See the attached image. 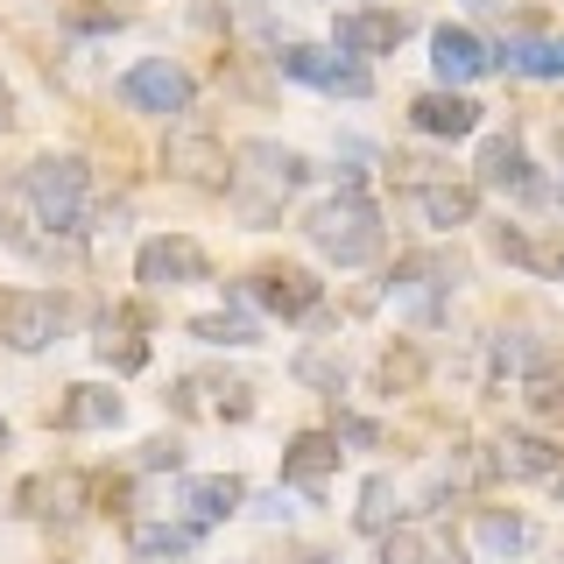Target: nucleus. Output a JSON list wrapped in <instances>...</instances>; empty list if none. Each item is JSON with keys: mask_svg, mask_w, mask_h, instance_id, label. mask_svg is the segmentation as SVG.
<instances>
[{"mask_svg": "<svg viewBox=\"0 0 564 564\" xmlns=\"http://www.w3.org/2000/svg\"><path fill=\"white\" fill-rule=\"evenodd\" d=\"M304 234L325 261H339V269H360V261L381 254V212L367 191H339V198L311 205L304 212Z\"/></svg>", "mask_w": 564, "mask_h": 564, "instance_id": "f257e3e1", "label": "nucleus"}, {"mask_svg": "<svg viewBox=\"0 0 564 564\" xmlns=\"http://www.w3.org/2000/svg\"><path fill=\"white\" fill-rule=\"evenodd\" d=\"M311 184V163L282 141H240L234 149V198L247 205V219H269L290 191Z\"/></svg>", "mask_w": 564, "mask_h": 564, "instance_id": "f03ea898", "label": "nucleus"}, {"mask_svg": "<svg viewBox=\"0 0 564 564\" xmlns=\"http://www.w3.org/2000/svg\"><path fill=\"white\" fill-rule=\"evenodd\" d=\"M85 191H93L85 155H35L22 170V198L35 205V219L50 234H85Z\"/></svg>", "mask_w": 564, "mask_h": 564, "instance_id": "7ed1b4c3", "label": "nucleus"}, {"mask_svg": "<svg viewBox=\"0 0 564 564\" xmlns=\"http://www.w3.org/2000/svg\"><path fill=\"white\" fill-rule=\"evenodd\" d=\"M282 78H296V85H317V93H346V99H367L375 93V70H367L352 50H317V43H290L282 50Z\"/></svg>", "mask_w": 564, "mask_h": 564, "instance_id": "20e7f679", "label": "nucleus"}, {"mask_svg": "<svg viewBox=\"0 0 564 564\" xmlns=\"http://www.w3.org/2000/svg\"><path fill=\"white\" fill-rule=\"evenodd\" d=\"M191 70L176 64V57H141V64H128L120 70V99L134 106V113H191Z\"/></svg>", "mask_w": 564, "mask_h": 564, "instance_id": "39448f33", "label": "nucleus"}, {"mask_svg": "<svg viewBox=\"0 0 564 564\" xmlns=\"http://www.w3.org/2000/svg\"><path fill=\"white\" fill-rule=\"evenodd\" d=\"M64 332V304L50 290H0V339L14 352H43Z\"/></svg>", "mask_w": 564, "mask_h": 564, "instance_id": "423d86ee", "label": "nucleus"}, {"mask_svg": "<svg viewBox=\"0 0 564 564\" xmlns=\"http://www.w3.org/2000/svg\"><path fill=\"white\" fill-rule=\"evenodd\" d=\"M205 275H212L205 247L184 240V234H155V240H141V254H134L141 290H191V282H205Z\"/></svg>", "mask_w": 564, "mask_h": 564, "instance_id": "0eeeda50", "label": "nucleus"}, {"mask_svg": "<svg viewBox=\"0 0 564 564\" xmlns=\"http://www.w3.org/2000/svg\"><path fill=\"white\" fill-rule=\"evenodd\" d=\"M163 163H170V176H184V184H198V191H234V170H226L219 134H205L198 120L170 128V141H163Z\"/></svg>", "mask_w": 564, "mask_h": 564, "instance_id": "6e6552de", "label": "nucleus"}, {"mask_svg": "<svg viewBox=\"0 0 564 564\" xmlns=\"http://www.w3.org/2000/svg\"><path fill=\"white\" fill-rule=\"evenodd\" d=\"M458 290V261H437V254H416V261H402L395 269V311H410L416 325H431L437 311H445V296Z\"/></svg>", "mask_w": 564, "mask_h": 564, "instance_id": "1a4fd4ad", "label": "nucleus"}, {"mask_svg": "<svg viewBox=\"0 0 564 564\" xmlns=\"http://www.w3.org/2000/svg\"><path fill=\"white\" fill-rule=\"evenodd\" d=\"M240 296L247 304H261V311H275V317H311L317 311V275L311 269H254L240 282Z\"/></svg>", "mask_w": 564, "mask_h": 564, "instance_id": "9d476101", "label": "nucleus"}, {"mask_svg": "<svg viewBox=\"0 0 564 564\" xmlns=\"http://www.w3.org/2000/svg\"><path fill=\"white\" fill-rule=\"evenodd\" d=\"M402 35H410V14L402 8H352L332 22V43L352 50V57H381V50H395Z\"/></svg>", "mask_w": 564, "mask_h": 564, "instance_id": "9b49d317", "label": "nucleus"}, {"mask_svg": "<svg viewBox=\"0 0 564 564\" xmlns=\"http://www.w3.org/2000/svg\"><path fill=\"white\" fill-rule=\"evenodd\" d=\"M85 473H35V480H22V494H14V508L35 522H78L85 516Z\"/></svg>", "mask_w": 564, "mask_h": 564, "instance_id": "f8f14e48", "label": "nucleus"}, {"mask_svg": "<svg viewBox=\"0 0 564 564\" xmlns=\"http://www.w3.org/2000/svg\"><path fill=\"white\" fill-rule=\"evenodd\" d=\"M410 120H416V134H431V141H466L480 128V106L458 93V85H437V93L410 99Z\"/></svg>", "mask_w": 564, "mask_h": 564, "instance_id": "ddd939ff", "label": "nucleus"}, {"mask_svg": "<svg viewBox=\"0 0 564 564\" xmlns=\"http://www.w3.org/2000/svg\"><path fill=\"white\" fill-rule=\"evenodd\" d=\"M557 466H564V452L543 431H501L494 437V473H508V480H557Z\"/></svg>", "mask_w": 564, "mask_h": 564, "instance_id": "4468645a", "label": "nucleus"}, {"mask_svg": "<svg viewBox=\"0 0 564 564\" xmlns=\"http://www.w3.org/2000/svg\"><path fill=\"white\" fill-rule=\"evenodd\" d=\"M339 445H346L339 431H296L290 452H282V480L304 487V494H317L332 473H339Z\"/></svg>", "mask_w": 564, "mask_h": 564, "instance_id": "2eb2a0df", "label": "nucleus"}, {"mask_svg": "<svg viewBox=\"0 0 564 564\" xmlns=\"http://www.w3.org/2000/svg\"><path fill=\"white\" fill-rule=\"evenodd\" d=\"M431 64H437V78H445V85H473V78H487V70H494V50L473 29H452L445 22V29L431 35Z\"/></svg>", "mask_w": 564, "mask_h": 564, "instance_id": "dca6fc26", "label": "nucleus"}, {"mask_svg": "<svg viewBox=\"0 0 564 564\" xmlns=\"http://www.w3.org/2000/svg\"><path fill=\"white\" fill-rule=\"evenodd\" d=\"M480 184H487V191H501V198H536V191H543L516 134H494L487 149H480Z\"/></svg>", "mask_w": 564, "mask_h": 564, "instance_id": "f3484780", "label": "nucleus"}, {"mask_svg": "<svg viewBox=\"0 0 564 564\" xmlns=\"http://www.w3.org/2000/svg\"><path fill=\"white\" fill-rule=\"evenodd\" d=\"M494 64L516 78H564V35H508L494 50Z\"/></svg>", "mask_w": 564, "mask_h": 564, "instance_id": "a211bd4d", "label": "nucleus"}, {"mask_svg": "<svg viewBox=\"0 0 564 564\" xmlns=\"http://www.w3.org/2000/svg\"><path fill=\"white\" fill-rule=\"evenodd\" d=\"M120 416H128V410H120V395H113V388H99V381L64 388V402H57V423H64V431H113Z\"/></svg>", "mask_w": 564, "mask_h": 564, "instance_id": "6ab92c4d", "label": "nucleus"}, {"mask_svg": "<svg viewBox=\"0 0 564 564\" xmlns=\"http://www.w3.org/2000/svg\"><path fill=\"white\" fill-rule=\"evenodd\" d=\"M240 501H247V487L234 480V473H205V480H184V494H176V508H184L198 529L205 522H226Z\"/></svg>", "mask_w": 564, "mask_h": 564, "instance_id": "aec40b11", "label": "nucleus"}, {"mask_svg": "<svg viewBox=\"0 0 564 564\" xmlns=\"http://www.w3.org/2000/svg\"><path fill=\"white\" fill-rule=\"evenodd\" d=\"M93 352H99L106 367H113V375H141V367H149V339H141V317H134V311H113V317L99 325Z\"/></svg>", "mask_w": 564, "mask_h": 564, "instance_id": "412c9836", "label": "nucleus"}, {"mask_svg": "<svg viewBox=\"0 0 564 564\" xmlns=\"http://www.w3.org/2000/svg\"><path fill=\"white\" fill-rule=\"evenodd\" d=\"M416 212L437 234H458V226H473V212H480V191L473 184H416Z\"/></svg>", "mask_w": 564, "mask_h": 564, "instance_id": "4be33fe9", "label": "nucleus"}, {"mask_svg": "<svg viewBox=\"0 0 564 564\" xmlns=\"http://www.w3.org/2000/svg\"><path fill=\"white\" fill-rule=\"evenodd\" d=\"M191 551H198V522H141L134 529V557L141 564H155V557H191Z\"/></svg>", "mask_w": 564, "mask_h": 564, "instance_id": "5701e85b", "label": "nucleus"}, {"mask_svg": "<svg viewBox=\"0 0 564 564\" xmlns=\"http://www.w3.org/2000/svg\"><path fill=\"white\" fill-rule=\"evenodd\" d=\"M522 543H529L522 516H501V508H480V516H473V551L480 557H516Z\"/></svg>", "mask_w": 564, "mask_h": 564, "instance_id": "b1692460", "label": "nucleus"}, {"mask_svg": "<svg viewBox=\"0 0 564 564\" xmlns=\"http://www.w3.org/2000/svg\"><path fill=\"white\" fill-rule=\"evenodd\" d=\"M522 402H529V416L564 423V367H557V360L529 367V375H522Z\"/></svg>", "mask_w": 564, "mask_h": 564, "instance_id": "393cba45", "label": "nucleus"}, {"mask_svg": "<svg viewBox=\"0 0 564 564\" xmlns=\"http://www.w3.org/2000/svg\"><path fill=\"white\" fill-rule=\"evenodd\" d=\"M395 516H402V501H395V480H388V473H375V480L360 487V522L367 536H388V529H395Z\"/></svg>", "mask_w": 564, "mask_h": 564, "instance_id": "a878e982", "label": "nucleus"}, {"mask_svg": "<svg viewBox=\"0 0 564 564\" xmlns=\"http://www.w3.org/2000/svg\"><path fill=\"white\" fill-rule=\"evenodd\" d=\"M205 346H254V317H234V311H212V317H191Z\"/></svg>", "mask_w": 564, "mask_h": 564, "instance_id": "bb28decb", "label": "nucleus"}, {"mask_svg": "<svg viewBox=\"0 0 564 564\" xmlns=\"http://www.w3.org/2000/svg\"><path fill=\"white\" fill-rule=\"evenodd\" d=\"M296 375H304L311 388H332V395H339V381H346V360H332V352H304V360H296Z\"/></svg>", "mask_w": 564, "mask_h": 564, "instance_id": "cd10ccee", "label": "nucleus"}, {"mask_svg": "<svg viewBox=\"0 0 564 564\" xmlns=\"http://www.w3.org/2000/svg\"><path fill=\"white\" fill-rule=\"evenodd\" d=\"M416 375H423V360H416V352H388V360H381V388H388V395L416 388Z\"/></svg>", "mask_w": 564, "mask_h": 564, "instance_id": "c85d7f7f", "label": "nucleus"}, {"mask_svg": "<svg viewBox=\"0 0 564 564\" xmlns=\"http://www.w3.org/2000/svg\"><path fill=\"white\" fill-rule=\"evenodd\" d=\"M176 458H184L176 437H149V445H141V466H149V473H176Z\"/></svg>", "mask_w": 564, "mask_h": 564, "instance_id": "c756f323", "label": "nucleus"}, {"mask_svg": "<svg viewBox=\"0 0 564 564\" xmlns=\"http://www.w3.org/2000/svg\"><path fill=\"white\" fill-rule=\"evenodd\" d=\"M494 254H501V261H536V247H529L522 234H508V226H501V234H494Z\"/></svg>", "mask_w": 564, "mask_h": 564, "instance_id": "7c9ffc66", "label": "nucleus"}, {"mask_svg": "<svg viewBox=\"0 0 564 564\" xmlns=\"http://www.w3.org/2000/svg\"><path fill=\"white\" fill-rule=\"evenodd\" d=\"M339 437H346V445H375V423H360V416H339Z\"/></svg>", "mask_w": 564, "mask_h": 564, "instance_id": "2f4dec72", "label": "nucleus"}, {"mask_svg": "<svg viewBox=\"0 0 564 564\" xmlns=\"http://www.w3.org/2000/svg\"><path fill=\"white\" fill-rule=\"evenodd\" d=\"M14 128V93H8V78H0V134Z\"/></svg>", "mask_w": 564, "mask_h": 564, "instance_id": "473e14b6", "label": "nucleus"}, {"mask_svg": "<svg viewBox=\"0 0 564 564\" xmlns=\"http://www.w3.org/2000/svg\"><path fill=\"white\" fill-rule=\"evenodd\" d=\"M466 8H501V0H466Z\"/></svg>", "mask_w": 564, "mask_h": 564, "instance_id": "72a5a7b5", "label": "nucleus"}, {"mask_svg": "<svg viewBox=\"0 0 564 564\" xmlns=\"http://www.w3.org/2000/svg\"><path fill=\"white\" fill-rule=\"evenodd\" d=\"M0 445H8V416H0Z\"/></svg>", "mask_w": 564, "mask_h": 564, "instance_id": "f704fd0d", "label": "nucleus"}, {"mask_svg": "<svg viewBox=\"0 0 564 564\" xmlns=\"http://www.w3.org/2000/svg\"><path fill=\"white\" fill-rule=\"evenodd\" d=\"M557 501H564V480H557Z\"/></svg>", "mask_w": 564, "mask_h": 564, "instance_id": "c9c22d12", "label": "nucleus"}, {"mask_svg": "<svg viewBox=\"0 0 564 564\" xmlns=\"http://www.w3.org/2000/svg\"><path fill=\"white\" fill-rule=\"evenodd\" d=\"M557 564H564V557H557Z\"/></svg>", "mask_w": 564, "mask_h": 564, "instance_id": "e433bc0d", "label": "nucleus"}]
</instances>
